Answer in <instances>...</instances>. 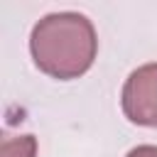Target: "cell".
<instances>
[{
    "mask_svg": "<svg viewBox=\"0 0 157 157\" xmlns=\"http://www.w3.org/2000/svg\"><path fill=\"white\" fill-rule=\"evenodd\" d=\"M34 155H37L34 135L2 137V157H34Z\"/></svg>",
    "mask_w": 157,
    "mask_h": 157,
    "instance_id": "cell-3",
    "label": "cell"
},
{
    "mask_svg": "<svg viewBox=\"0 0 157 157\" xmlns=\"http://www.w3.org/2000/svg\"><path fill=\"white\" fill-rule=\"evenodd\" d=\"M125 157H157V145H137Z\"/></svg>",
    "mask_w": 157,
    "mask_h": 157,
    "instance_id": "cell-4",
    "label": "cell"
},
{
    "mask_svg": "<svg viewBox=\"0 0 157 157\" xmlns=\"http://www.w3.org/2000/svg\"><path fill=\"white\" fill-rule=\"evenodd\" d=\"M29 52L42 74L59 81L78 78L96 61V27L81 12H52L32 27Z\"/></svg>",
    "mask_w": 157,
    "mask_h": 157,
    "instance_id": "cell-1",
    "label": "cell"
},
{
    "mask_svg": "<svg viewBox=\"0 0 157 157\" xmlns=\"http://www.w3.org/2000/svg\"><path fill=\"white\" fill-rule=\"evenodd\" d=\"M120 105L130 123L157 128V61L137 66L125 78Z\"/></svg>",
    "mask_w": 157,
    "mask_h": 157,
    "instance_id": "cell-2",
    "label": "cell"
}]
</instances>
